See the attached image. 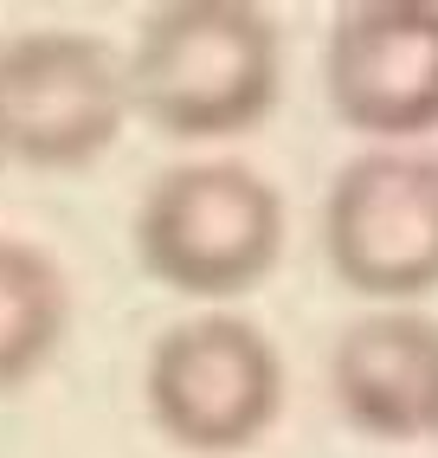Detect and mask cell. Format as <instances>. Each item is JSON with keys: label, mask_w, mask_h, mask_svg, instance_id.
<instances>
[{"label": "cell", "mask_w": 438, "mask_h": 458, "mask_svg": "<svg viewBox=\"0 0 438 458\" xmlns=\"http://www.w3.org/2000/svg\"><path fill=\"white\" fill-rule=\"evenodd\" d=\"M148 420L181 452L226 458L271 433L284 407V355L277 343L232 310L168 323L148 349Z\"/></svg>", "instance_id": "cell-3"}, {"label": "cell", "mask_w": 438, "mask_h": 458, "mask_svg": "<svg viewBox=\"0 0 438 458\" xmlns=\"http://www.w3.org/2000/svg\"><path fill=\"white\" fill-rule=\"evenodd\" d=\"M130 116V58L72 26L0 46V162L72 174L97 162Z\"/></svg>", "instance_id": "cell-4"}, {"label": "cell", "mask_w": 438, "mask_h": 458, "mask_svg": "<svg viewBox=\"0 0 438 458\" xmlns=\"http://www.w3.org/2000/svg\"><path fill=\"white\" fill-rule=\"evenodd\" d=\"M277 84H284V46L271 13L252 0L155 7L130 52V110L181 142L258 130L277 104Z\"/></svg>", "instance_id": "cell-1"}, {"label": "cell", "mask_w": 438, "mask_h": 458, "mask_svg": "<svg viewBox=\"0 0 438 458\" xmlns=\"http://www.w3.org/2000/svg\"><path fill=\"white\" fill-rule=\"evenodd\" d=\"M72 291L52 252L0 239V394L26 387L65 343Z\"/></svg>", "instance_id": "cell-8"}, {"label": "cell", "mask_w": 438, "mask_h": 458, "mask_svg": "<svg viewBox=\"0 0 438 458\" xmlns=\"http://www.w3.org/2000/svg\"><path fill=\"white\" fill-rule=\"evenodd\" d=\"M284 252V194L245 162H174L136 207V259L155 284L226 303L271 278Z\"/></svg>", "instance_id": "cell-2"}, {"label": "cell", "mask_w": 438, "mask_h": 458, "mask_svg": "<svg viewBox=\"0 0 438 458\" xmlns=\"http://www.w3.org/2000/svg\"><path fill=\"white\" fill-rule=\"evenodd\" d=\"M329 401L361 439H438V317L367 310L329 349Z\"/></svg>", "instance_id": "cell-7"}, {"label": "cell", "mask_w": 438, "mask_h": 458, "mask_svg": "<svg viewBox=\"0 0 438 458\" xmlns=\"http://www.w3.org/2000/svg\"><path fill=\"white\" fill-rule=\"evenodd\" d=\"M323 90L335 116L374 142L438 130V0L341 7L323 46Z\"/></svg>", "instance_id": "cell-6"}, {"label": "cell", "mask_w": 438, "mask_h": 458, "mask_svg": "<svg viewBox=\"0 0 438 458\" xmlns=\"http://www.w3.org/2000/svg\"><path fill=\"white\" fill-rule=\"evenodd\" d=\"M323 252L335 278L406 303L438 291V156L419 148H367L329 181Z\"/></svg>", "instance_id": "cell-5"}]
</instances>
